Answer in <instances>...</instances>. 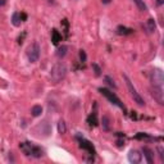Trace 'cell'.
Wrapping results in <instances>:
<instances>
[{
	"label": "cell",
	"mask_w": 164,
	"mask_h": 164,
	"mask_svg": "<svg viewBox=\"0 0 164 164\" xmlns=\"http://www.w3.org/2000/svg\"><path fill=\"white\" fill-rule=\"evenodd\" d=\"M19 149H21V151L27 155V156H33V158H41L44 155V151H43V149L28 142V141H26V142H22L19 144Z\"/></svg>",
	"instance_id": "1"
},
{
	"label": "cell",
	"mask_w": 164,
	"mask_h": 164,
	"mask_svg": "<svg viewBox=\"0 0 164 164\" xmlns=\"http://www.w3.org/2000/svg\"><path fill=\"white\" fill-rule=\"evenodd\" d=\"M67 76V67L64 63H57L55 65H54L51 68V71H50V77L54 82H60L65 78Z\"/></svg>",
	"instance_id": "2"
},
{
	"label": "cell",
	"mask_w": 164,
	"mask_h": 164,
	"mask_svg": "<svg viewBox=\"0 0 164 164\" xmlns=\"http://www.w3.org/2000/svg\"><path fill=\"white\" fill-rule=\"evenodd\" d=\"M123 79L126 81V85H127V87H128V91H130V94H131V96H132V99H133V101L137 104V105H140V106H144L145 105V100L142 99V96L137 92V90L135 89V86L132 85V82H131V79L126 76V74H123Z\"/></svg>",
	"instance_id": "3"
},
{
	"label": "cell",
	"mask_w": 164,
	"mask_h": 164,
	"mask_svg": "<svg viewBox=\"0 0 164 164\" xmlns=\"http://www.w3.org/2000/svg\"><path fill=\"white\" fill-rule=\"evenodd\" d=\"M99 92L103 95V96H105L109 101H110L112 104H114V105H117L118 108H120V109H123V110H126V106H125V104H123L119 99H118V96L114 94V92H112L110 90H108V89H105V87H100L99 89Z\"/></svg>",
	"instance_id": "4"
},
{
	"label": "cell",
	"mask_w": 164,
	"mask_h": 164,
	"mask_svg": "<svg viewBox=\"0 0 164 164\" xmlns=\"http://www.w3.org/2000/svg\"><path fill=\"white\" fill-rule=\"evenodd\" d=\"M40 54H41V49L37 43H32L27 49V57H28V60L31 63H36L40 59Z\"/></svg>",
	"instance_id": "5"
},
{
	"label": "cell",
	"mask_w": 164,
	"mask_h": 164,
	"mask_svg": "<svg viewBox=\"0 0 164 164\" xmlns=\"http://www.w3.org/2000/svg\"><path fill=\"white\" fill-rule=\"evenodd\" d=\"M150 81H151L153 86L163 87V84H164V74H163V71L159 69V68H155V69H153L151 73H150Z\"/></svg>",
	"instance_id": "6"
},
{
	"label": "cell",
	"mask_w": 164,
	"mask_h": 164,
	"mask_svg": "<svg viewBox=\"0 0 164 164\" xmlns=\"http://www.w3.org/2000/svg\"><path fill=\"white\" fill-rule=\"evenodd\" d=\"M33 132H35V135H36V136H38V135H40V132H43V133H41V136H43V137H46V136H49V135H50L51 128H50V125H49V123H48L46 120H44L43 123H38V125L35 127Z\"/></svg>",
	"instance_id": "7"
},
{
	"label": "cell",
	"mask_w": 164,
	"mask_h": 164,
	"mask_svg": "<svg viewBox=\"0 0 164 164\" xmlns=\"http://www.w3.org/2000/svg\"><path fill=\"white\" fill-rule=\"evenodd\" d=\"M77 141L79 142V147H81V149H84V150H86V151H87L90 155H95V154H96L94 145H92L89 140H86V139H84V137H79V136H77Z\"/></svg>",
	"instance_id": "8"
},
{
	"label": "cell",
	"mask_w": 164,
	"mask_h": 164,
	"mask_svg": "<svg viewBox=\"0 0 164 164\" xmlns=\"http://www.w3.org/2000/svg\"><path fill=\"white\" fill-rule=\"evenodd\" d=\"M151 95H153V98H154L160 105L164 104V92H163V87H156V86H154V87L151 89Z\"/></svg>",
	"instance_id": "9"
},
{
	"label": "cell",
	"mask_w": 164,
	"mask_h": 164,
	"mask_svg": "<svg viewBox=\"0 0 164 164\" xmlns=\"http://www.w3.org/2000/svg\"><path fill=\"white\" fill-rule=\"evenodd\" d=\"M141 159H142V154H140L137 150H131V151L128 153V160H130V163H132V164L140 163Z\"/></svg>",
	"instance_id": "10"
},
{
	"label": "cell",
	"mask_w": 164,
	"mask_h": 164,
	"mask_svg": "<svg viewBox=\"0 0 164 164\" xmlns=\"http://www.w3.org/2000/svg\"><path fill=\"white\" fill-rule=\"evenodd\" d=\"M142 153H144V156H145V159H146V161L149 164H153L154 163V153L149 147H144L142 149Z\"/></svg>",
	"instance_id": "11"
},
{
	"label": "cell",
	"mask_w": 164,
	"mask_h": 164,
	"mask_svg": "<svg viewBox=\"0 0 164 164\" xmlns=\"http://www.w3.org/2000/svg\"><path fill=\"white\" fill-rule=\"evenodd\" d=\"M51 41L54 45H58L59 41H62V33H59L58 30H53L51 31Z\"/></svg>",
	"instance_id": "12"
},
{
	"label": "cell",
	"mask_w": 164,
	"mask_h": 164,
	"mask_svg": "<svg viewBox=\"0 0 164 164\" xmlns=\"http://www.w3.org/2000/svg\"><path fill=\"white\" fill-rule=\"evenodd\" d=\"M21 22H22V18H21V13L18 12H14L12 16V24L14 27H19L21 26Z\"/></svg>",
	"instance_id": "13"
},
{
	"label": "cell",
	"mask_w": 164,
	"mask_h": 164,
	"mask_svg": "<svg viewBox=\"0 0 164 164\" xmlns=\"http://www.w3.org/2000/svg\"><path fill=\"white\" fill-rule=\"evenodd\" d=\"M133 32L132 28H127L125 26H118L117 27V33L118 35H131Z\"/></svg>",
	"instance_id": "14"
},
{
	"label": "cell",
	"mask_w": 164,
	"mask_h": 164,
	"mask_svg": "<svg viewBox=\"0 0 164 164\" xmlns=\"http://www.w3.org/2000/svg\"><path fill=\"white\" fill-rule=\"evenodd\" d=\"M67 51H68V46H67V45H62V46H59L58 50H57V57H58L59 59L64 58V57L67 55Z\"/></svg>",
	"instance_id": "15"
},
{
	"label": "cell",
	"mask_w": 164,
	"mask_h": 164,
	"mask_svg": "<svg viewBox=\"0 0 164 164\" xmlns=\"http://www.w3.org/2000/svg\"><path fill=\"white\" fill-rule=\"evenodd\" d=\"M146 28H147L149 32H154V31H155L156 24H155V21H154L153 18L147 19V22H146Z\"/></svg>",
	"instance_id": "16"
},
{
	"label": "cell",
	"mask_w": 164,
	"mask_h": 164,
	"mask_svg": "<svg viewBox=\"0 0 164 164\" xmlns=\"http://www.w3.org/2000/svg\"><path fill=\"white\" fill-rule=\"evenodd\" d=\"M41 113H43V106H41V105H33L32 106L31 114L33 117H38V115H41Z\"/></svg>",
	"instance_id": "17"
},
{
	"label": "cell",
	"mask_w": 164,
	"mask_h": 164,
	"mask_svg": "<svg viewBox=\"0 0 164 164\" xmlns=\"http://www.w3.org/2000/svg\"><path fill=\"white\" fill-rule=\"evenodd\" d=\"M133 3L137 5V8H139L141 12H146V10H147V7H146V4L144 3V0H133Z\"/></svg>",
	"instance_id": "18"
},
{
	"label": "cell",
	"mask_w": 164,
	"mask_h": 164,
	"mask_svg": "<svg viewBox=\"0 0 164 164\" xmlns=\"http://www.w3.org/2000/svg\"><path fill=\"white\" fill-rule=\"evenodd\" d=\"M87 122H89V125L90 126H96L98 125V119H96V113H92V114H90V117L87 118Z\"/></svg>",
	"instance_id": "19"
},
{
	"label": "cell",
	"mask_w": 164,
	"mask_h": 164,
	"mask_svg": "<svg viewBox=\"0 0 164 164\" xmlns=\"http://www.w3.org/2000/svg\"><path fill=\"white\" fill-rule=\"evenodd\" d=\"M65 131H67V127H65V123H64V120H59L58 122V132L60 133V135H63V133H65Z\"/></svg>",
	"instance_id": "20"
},
{
	"label": "cell",
	"mask_w": 164,
	"mask_h": 164,
	"mask_svg": "<svg viewBox=\"0 0 164 164\" xmlns=\"http://www.w3.org/2000/svg\"><path fill=\"white\" fill-rule=\"evenodd\" d=\"M104 81L106 82V84L110 86V87H113V89H117V85H115V82H114V79L110 77V76H105L104 77Z\"/></svg>",
	"instance_id": "21"
},
{
	"label": "cell",
	"mask_w": 164,
	"mask_h": 164,
	"mask_svg": "<svg viewBox=\"0 0 164 164\" xmlns=\"http://www.w3.org/2000/svg\"><path fill=\"white\" fill-rule=\"evenodd\" d=\"M101 126H103V130L109 131V118L106 115H104L101 119Z\"/></svg>",
	"instance_id": "22"
},
{
	"label": "cell",
	"mask_w": 164,
	"mask_h": 164,
	"mask_svg": "<svg viewBox=\"0 0 164 164\" xmlns=\"http://www.w3.org/2000/svg\"><path fill=\"white\" fill-rule=\"evenodd\" d=\"M135 139H137V140H144V139H149V140H151L153 137H150V136H147L146 133H142V132H140V133H137L135 136Z\"/></svg>",
	"instance_id": "23"
},
{
	"label": "cell",
	"mask_w": 164,
	"mask_h": 164,
	"mask_svg": "<svg viewBox=\"0 0 164 164\" xmlns=\"http://www.w3.org/2000/svg\"><path fill=\"white\" fill-rule=\"evenodd\" d=\"M92 68H94L95 74H96V76H100V74H101V69H100V67H99L96 63H94V64H92Z\"/></svg>",
	"instance_id": "24"
},
{
	"label": "cell",
	"mask_w": 164,
	"mask_h": 164,
	"mask_svg": "<svg viewBox=\"0 0 164 164\" xmlns=\"http://www.w3.org/2000/svg\"><path fill=\"white\" fill-rule=\"evenodd\" d=\"M86 58H87V55H86L85 50H79V59H81V62H86Z\"/></svg>",
	"instance_id": "25"
},
{
	"label": "cell",
	"mask_w": 164,
	"mask_h": 164,
	"mask_svg": "<svg viewBox=\"0 0 164 164\" xmlns=\"http://www.w3.org/2000/svg\"><path fill=\"white\" fill-rule=\"evenodd\" d=\"M158 151H159L160 160H161V161H164V149H163V146H158Z\"/></svg>",
	"instance_id": "26"
},
{
	"label": "cell",
	"mask_w": 164,
	"mask_h": 164,
	"mask_svg": "<svg viewBox=\"0 0 164 164\" xmlns=\"http://www.w3.org/2000/svg\"><path fill=\"white\" fill-rule=\"evenodd\" d=\"M62 26L64 27V32L68 33V28H69V24H68V21L67 19H63L62 21Z\"/></svg>",
	"instance_id": "27"
},
{
	"label": "cell",
	"mask_w": 164,
	"mask_h": 164,
	"mask_svg": "<svg viewBox=\"0 0 164 164\" xmlns=\"http://www.w3.org/2000/svg\"><path fill=\"white\" fill-rule=\"evenodd\" d=\"M117 144H118V146H119V147L125 146V141H123V140H118V141H117Z\"/></svg>",
	"instance_id": "28"
},
{
	"label": "cell",
	"mask_w": 164,
	"mask_h": 164,
	"mask_svg": "<svg viewBox=\"0 0 164 164\" xmlns=\"http://www.w3.org/2000/svg\"><path fill=\"white\" fill-rule=\"evenodd\" d=\"M5 4V0H0V7H3Z\"/></svg>",
	"instance_id": "29"
},
{
	"label": "cell",
	"mask_w": 164,
	"mask_h": 164,
	"mask_svg": "<svg viewBox=\"0 0 164 164\" xmlns=\"http://www.w3.org/2000/svg\"><path fill=\"white\" fill-rule=\"evenodd\" d=\"M103 3L104 4H109V3H110V0H103Z\"/></svg>",
	"instance_id": "30"
},
{
	"label": "cell",
	"mask_w": 164,
	"mask_h": 164,
	"mask_svg": "<svg viewBox=\"0 0 164 164\" xmlns=\"http://www.w3.org/2000/svg\"><path fill=\"white\" fill-rule=\"evenodd\" d=\"M161 3H163V2H161V0H158V4H159V5H160Z\"/></svg>",
	"instance_id": "31"
}]
</instances>
